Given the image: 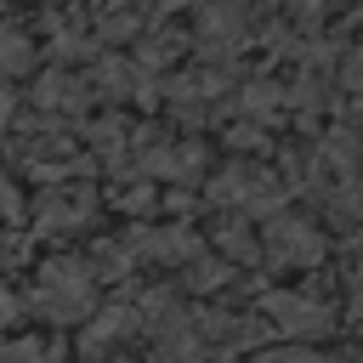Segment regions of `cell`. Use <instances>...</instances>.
<instances>
[{
    "label": "cell",
    "instance_id": "6da1fadb",
    "mask_svg": "<svg viewBox=\"0 0 363 363\" xmlns=\"http://www.w3.org/2000/svg\"><path fill=\"white\" fill-rule=\"evenodd\" d=\"M34 306L51 323H79V318L96 312V278L79 261H45L40 278H34Z\"/></svg>",
    "mask_w": 363,
    "mask_h": 363
},
{
    "label": "cell",
    "instance_id": "7a4b0ae2",
    "mask_svg": "<svg viewBox=\"0 0 363 363\" xmlns=\"http://www.w3.org/2000/svg\"><path fill=\"white\" fill-rule=\"evenodd\" d=\"M255 250H267V261H278V267H318L323 261V233L295 210H272Z\"/></svg>",
    "mask_w": 363,
    "mask_h": 363
},
{
    "label": "cell",
    "instance_id": "3957f363",
    "mask_svg": "<svg viewBox=\"0 0 363 363\" xmlns=\"http://www.w3.org/2000/svg\"><path fill=\"white\" fill-rule=\"evenodd\" d=\"M261 329H278L284 340H312L329 329V306L312 301V295H295V289H267L261 295Z\"/></svg>",
    "mask_w": 363,
    "mask_h": 363
},
{
    "label": "cell",
    "instance_id": "277c9868",
    "mask_svg": "<svg viewBox=\"0 0 363 363\" xmlns=\"http://www.w3.org/2000/svg\"><path fill=\"white\" fill-rule=\"evenodd\" d=\"M244 40H250V17H244L233 0H204V6H199V34H193V45L210 57V68H221L233 51H244Z\"/></svg>",
    "mask_w": 363,
    "mask_h": 363
},
{
    "label": "cell",
    "instance_id": "5b68a950",
    "mask_svg": "<svg viewBox=\"0 0 363 363\" xmlns=\"http://www.w3.org/2000/svg\"><path fill=\"white\" fill-rule=\"evenodd\" d=\"M210 199H221V204H244V210H261V216H272V204H278V187H272V170H267V164H255V159H233V164L216 176Z\"/></svg>",
    "mask_w": 363,
    "mask_h": 363
},
{
    "label": "cell",
    "instance_id": "8992f818",
    "mask_svg": "<svg viewBox=\"0 0 363 363\" xmlns=\"http://www.w3.org/2000/svg\"><path fill=\"white\" fill-rule=\"evenodd\" d=\"M125 238H130V255L142 261H170V267L199 261V238L187 227H153V233H125Z\"/></svg>",
    "mask_w": 363,
    "mask_h": 363
},
{
    "label": "cell",
    "instance_id": "52a82bcc",
    "mask_svg": "<svg viewBox=\"0 0 363 363\" xmlns=\"http://www.w3.org/2000/svg\"><path fill=\"white\" fill-rule=\"evenodd\" d=\"M34 102L51 108V113H85L91 108V85L79 74H68V68H51V74L34 79Z\"/></svg>",
    "mask_w": 363,
    "mask_h": 363
},
{
    "label": "cell",
    "instance_id": "ba28073f",
    "mask_svg": "<svg viewBox=\"0 0 363 363\" xmlns=\"http://www.w3.org/2000/svg\"><path fill=\"white\" fill-rule=\"evenodd\" d=\"M85 216H91V187H74V193H45V199L34 204L40 233H68V227H79Z\"/></svg>",
    "mask_w": 363,
    "mask_h": 363
},
{
    "label": "cell",
    "instance_id": "9c48e42d",
    "mask_svg": "<svg viewBox=\"0 0 363 363\" xmlns=\"http://www.w3.org/2000/svg\"><path fill=\"white\" fill-rule=\"evenodd\" d=\"M142 28H147V11H142V0H119V6H108V11L96 17L91 40H96V45H119V40H136Z\"/></svg>",
    "mask_w": 363,
    "mask_h": 363
},
{
    "label": "cell",
    "instance_id": "30bf717a",
    "mask_svg": "<svg viewBox=\"0 0 363 363\" xmlns=\"http://www.w3.org/2000/svg\"><path fill=\"white\" fill-rule=\"evenodd\" d=\"M40 62V45L23 34V28H6L0 23V79H17V74H28Z\"/></svg>",
    "mask_w": 363,
    "mask_h": 363
},
{
    "label": "cell",
    "instance_id": "8fae6325",
    "mask_svg": "<svg viewBox=\"0 0 363 363\" xmlns=\"http://www.w3.org/2000/svg\"><path fill=\"white\" fill-rule=\"evenodd\" d=\"M125 329H136V312L130 306H108V312H96L91 318V329H85V357H96L108 340H119Z\"/></svg>",
    "mask_w": 363,
    "mask_h": 363
},
{
    "label": "cell",
    "instance_id": "7c38bea8",
    "mask_svg": "<svg viewBox=\"0 0 363 363\" xmlns=\"http://www.w3.org/2000/svg\"><path fill=\"white\" fill-rule=\"evenodd\" d=\"M278 102H284V91H278V85H267V79H250V85L233 96V108H238V113H250V119H272V113H278Z\"/></svg>",
    "mask_w": 363,
    "mask_h": 363
},
{
    "label": "cell",
    "instance_id": "4fadbf2b",
    "mask_svg": "<svg viewBox=\"0 0 363 363\" xmlns=\"http://www.w3.org/2000/svg\"><path fill=\"white\" fill-rule=\"evenodd\" d=\"M216 244H221V255H233V261H255V255H261V250H255V233H250L238 216L216 227Z\"/></svg>",
    "mask_w": 363,
    "mask_h": 363
},
{
    "label": "cell",
    "instance_id": "5bb4252c",
    "mask_svg": "<svg viewBox=\"0 0 363 363\" xmlns=\"http://www.w3.org/2000/svg\"><path fill=\"white\" fill-rule=\"evenodd\" d=\"M176 57H182V40L159 28V34H147V45L136 51V68L147 74V68H164V62H176Z\"/></svg>",
    "mask_w": 363,
    "mask_h": 363
},
{
    "label": "cell",
    "instance_id": "9a60e30c",
    "mask_svg": "<svg viewBox=\"0 0 363 363\" xmlns=\"http://www.w3.org/2000/svg\"><path fill=\"white\" fill-rule=\"evenodd\" d=\"M91 147H96L108 164H119V159H125V125H119V119H102V125H91Z\"/></svg>",
    "mask_w": 363,
    "mask_h": 363
},
{
    "label": "cell",
    "instance_id": "2e32d148",
    "mask_svg": "<svg viewBox=\"0 0 363 363\" xmlns=\"http://www.w3.org/2000/svg\"><path fill=\"white\" fill-rule=\"evenodd\" d=\"M227 278H233V267H221V261H187V284L193 289H216Z\"/></svg>",
    "mask_w": 363,
    "mask_h": 363
},
{
    "label": "cell",
    "instance_id": "e0dca14e",
    "mask_svg": "<svg viewBox=\"0 0 363 363\" xmlns=\"http://www.w3.org/2000/svg\"><path fill=\"white\" fill-rule=\"evenodd\" d=\"M255 363H346V357H323V352H306V346H278V352H261Z\"/></svg>",
    "mask_w": 363,
    "mask_h": 363
},
{
    "label": "cell",
    "instance_id": "ac0fdd59",
    "mask_svg": "<svg viewBox=\"0 0 363 363\" xmlns=\"http://www.w3.org/2000/svg\"><path fill=\"white\" fill-rule=\"evenodd\" d=\"M17 312H23V301L11 289H0V323H17Z\"/></svg>",
    "mask_w": 363,
    "mask_h": 363
},
{
    "label": "cell",
    "instance_id": "d6986e66",
    "mask_svg": "<svg viewBox=\"0 0 363 363\" xmlns=\"http://www.w3.org/2000/svg\"><path fill=\"white\" fill-rule=\"evenodd\" d=\"M289 6H295L301 17H323V11H329V0H289Z\"/></svg>",
    "mask_w": 363,
    "mask_h": 363
},
{
    "label": "cell",
    "instance_id": "ffe728a7",
    "mask_svg": "<svg viewBox=\"0 0 363 363\" xmlns=\"http://www.w3.org/2000/svg\"><path fill=\"white\" fill-rule=\"evenodd\" d=\"M159 11H187V6H199V0H153Z\"/></svg>",
    "mask_w": 363,
    "mask_h": 363
}]
</instances>
